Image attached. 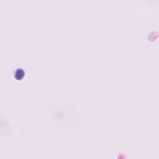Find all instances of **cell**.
I'll list each match as a JSON object with an SVG mask.
<instances>
[{
	"label": "cell",
	"instance_id": "6da1fadb",
	"mask_svg": "<svg viewBox=\"0 0 159 159\" xmlns=\"http://www.w3.org/2000/svg\"><path fill=\"white\" fill-rule=\"evenodd\" d=\"M24 71H23L22 69H20V68L17 69L16 72H15V76H16V78L18 80H21L22 78L24 77Z\"/></svg>",
	"mask_w": 159,
	"mask_h": 159
}]
</instances>
